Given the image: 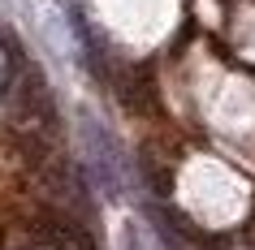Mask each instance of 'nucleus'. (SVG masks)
Masks as SVG:
<instances>
[{
  "label": "nucleus",
  "mask_w": 255,
  "mask_h": 250,
  "mask_svg": "<svg viewBox=\"0 0 255 250\" xmlns=\"http://www.w3.org/2000/svg\"><path fill=\"white\" fill-rule=\"evenodd\" d=\"M82 143H87V156H91V172L100 190L108 198L121 194V156H117V143H113V134L91 117V112H82Z\"/></svg>",
  "instance_id": "f257e3e1"
},
{
  "label": "nucleus",
  "mask_w": 255,
  "mask_h": 250,
  "mask_svg": "<svg viewBox=\"0 0 255 250\" xmlns=\"http://www.w3.org/2000/svg\"><path fill=\"white\" fill-rule=\"evenodd\" d=\"M138 172H143V181H147V190L156 198H169V194H173V168H169L164 160H156L151 151L138 156Z\"/></svg>",
  "instance_id": "7ed1b4c3"
},
{
  "label": "nucleus",
  "mask_w": 255,
  "mask_h": 250,
  "mask_svg": "<svg viewBox=\"0 0 255 250\" xmlns=\"http://www.w3.org/2000/svg\"><path fill=\"white\" fill-rule=\"evenodd\" d=\"M117 95L126 108H134V112H151V86L143 74H134V69H126V74H117Z\"/></svg>",
  "instance_id": "f03ea898"
},
{
  "label": "nucleus",
  "mask_w": 255,
  "mask_h": 250,
  "mask_svg": "<svg viewBox=\"0 0 255 250\" xmlns=\"http://www.w3.org/2000/svg\"><path fill=\"white\" fill-rule=\"evenodd\" d=\"M121 250H143V242H138L134 229H126V233H121Z\"/></svg>",
  "instance_id": "20e7f679"
}]
</instances>
